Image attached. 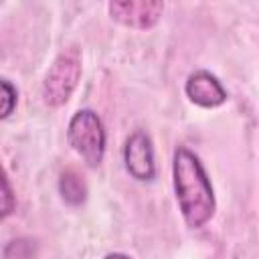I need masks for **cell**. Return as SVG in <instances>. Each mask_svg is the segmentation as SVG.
<instances>
[{
    "mask_svg": "<svg viewBox=\"0 0 259 259\" xmlns=\"http://www.w3.org/2000/svg\"><path fill=\"white\" fill-rule=\"evenodd\" d=\"M123 160L127 172L136 180H152L156 174L152 142L144 132H136L127 138L123 148Z\"/></svg>",
    "mask_w": 259,
    "mask_h": 259,
    "instance_id": "cell-5",
    "label": "cell"
},
{
    "mask_svg": "<svg viewBox=\"0 0 259 259\" xmlns=\"http://www.w3.org/2000/svg\"><path fill=\"white\" fill-rule=\"evenodd\" d=\"M59 190L65 198V202L77 206L85 200L87 196V188H85V182L81 180V176L73 170H67L61 174V180H59Z\"/></svg>",
    "mask_w": 259,
    "mask_h": 259,
    "instance_id": "cell-7",
    "label": "cell"
},
{
    "mask_svg": "<svg viewBox=\"0 0 259 259\" xmlns=\"http://www.w3.org/2000/svg\"><path fill=\"white\" fill-rule=\"evenodd\" d=\"M164 0H109V16L121 26L146 30L158 24Z\"/></svg>",
    "mask_w": 259,
    "mask_h": 259,
    "instance_id": "cell-4",
    "label": "cell"
},
{
    "mask_svg": "<svg viewBox=\"0 0 259 259\" xmlns=\"http://www.w3.org/2000/svg\"><path fill=\"white\" fill-rule=\"evenodd\" d=\"M16 107V89L10 81L0 79V119L8 117Z\"/></svg>",
    "mask_w": 259,
    "mask_h": 259,
    "instance_id": "cell-9",
    "label": "cell"
},
{
    "mask_svg": "<svg viewBox=\"0 0 259 259\" xmlns=\"http://www.w3.org/2000/svg\"><path fill=\"white\" fill-rule=\"evenodd\" d=\"M16 206V198H14V192H12V186L4 174V170L0 168V219L12 214Z\"/></svg>",
    "mask_w": 259,
    "mask_h": 259,
    "instance_id": "cell-8",
    "label": "cell"
},
{
    "mask_svg": "<svg viewBox=\"0 0 259 259\" xmlns=\"http://www.w3.org/2000/svg\"><path fill=\"white\" fill-rule=\"evenodd\" d=\"M0 2H2V0H0Z\"/></svg>",
    "mask_w": 259,
    "mask_h": 259,
    "instance_id": "cell-10",
    "label": "cell"
},
{
    "mask_svg": "<svg viewBox=\"0 0 259 259\" xmlns=\"http://www.w3.org/2000/svg\"><path fill=\"white\" fill-rule=\"evenodd\" d=\"M188 99L200 107H219L227 101V91L221 81L208 71H196L186 79L184 87Z\"/></svg>",
    "mask_w": 259,
    "mask_h": 259,
    "instance_id": "cell-6",
    "label": "cell"
},
{
    "mask_svg": "<svg viewBox=\"0 0 259 259\" xmlns=\"http://www.w3.org/2000/svg\"><path fill=\"white\" fill-rule=\"evenodd\" d=\"M67 140L89 166H97L101 162L105 152V130L95 111L79 109L69 121Z\"/></svg>",
    "mask_w": 259,
    "mask_h": 259,
    "instance_id": "cell-3",
    "label": "cell"
},
{
    "mask_svg": "<svg viewBox=\"0 0 259 259\" xmlns=\"http://www.w3.org/2000/svg\"><path fill=\"white\" fill-rule=\"evenodd\" d=\"M81 79V55L75 47L63 51L51 65L42 81V99L51 107L69 101Z\"/></svg>",
    "mask_w": 259,
    "mask_h": 259,
    "instance_id": "cell-2",
    "label": "cell"
},
{
    "mask_svg": "<svg viewBox=\"0 0 259 259\" xmlns=\"http://www.w3.org/2000/svg\"><path fill=\"white\" fill-rule=\"evenodd\" d=\"M174 190L188 227L200 229L214 214V192L200 160L186 148H178L172 164Z\"/></svg>",
    "mask_w": 259,
    "mask_h": 259,
    "instance_id": "cell-1",
    "label": "cell"
}]
</instances>
